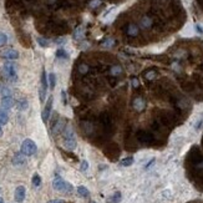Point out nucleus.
<instances>
[{
	"instance_id": "20e7f679",
	"label": "nucleus",
	"mask_w": 203,
	"mask_h": 203,
	"mask_svg": "<svg viewBox=\"0 0 203 203\" xmlns=\"http://www.w3.org/2000/svg\"><path fill=\"white\" fill-rule=\"evenodd\" d=\"M3 71L5 73L6 79H9L10 81H16L17 80V76H16V69H15V65L11 64V62H6L4 64L3 66Z\"/></svg>"
},
{
	"instance_id": "7c9ffc66",
	"label": "nucleus",
	"mask_w": 203,
	"mask_h": 203,
	"mask_svg": "<svg viewBox=\"0 0 203 203\" xmlns=\"http://www.w3.org/2000/svg\"><path fill=\"white\" fill-rule=\"evenodd\" d=\"M38 41H39V44H40L41 46H44V47L49 45V41H47V40H45V39H43V38H39V39H38Z\"/></svg>"
},
{
	"instance_id": "2f4dec72",
	"label": "nucleus",
	"mask_w": 203,
	"mask_h": 203,
	"mask_svg": "<svg viewBox=\"0 0 203 203\" xmlns=\"http://www.w3.org/2000/svg\"><path fill=\"white\" fill-rule=\"evenodd\" d=\"M155 75H156V72H155V71H151V72H147L145 77H146V79H148V80H152V79L155 77Z\"/></svg>"
},
{
	"instance_id": "39448f33",
	"label": "nucleus",
	"mask_w": 203,
	"mask_h": 203,
	"mask_svg": "<svg viewBox=\"0 0 203 203\" xmlns=\"http://www.w3.org/2000/svg\"><path fill=\"white\" fill-rule=\"evenodd\" d=\"M52 102H54V97L50 96L46 101V105H45V108H44V111H43V121L44 122H47L49 121V117H50V114H51V108H52Z\"/></svg>"
},
{
	"instance_id": "c9c22d12",
	"label": "nucleus",
	"mask_w": 203,
	"mask_h": 203,
	"mask_svg": "<svg viewBox=\"0 0 203 203\" xmlns=\"http://www.w3.org/2000/svg\"><path fill=\"white\" fill-rule=\"evenodd\" d=\"M196 29H197V31H198L199 34H203V29H202L199 25H196Z\"/></svg>"
},
{
	"instance_id": "ea45409f",
	"label": "nucleus",
	"mask_w": 203,
	"mask_h": 203,
	"mask_svg": "<svg viewBox=\"0 0 203 203\" xmlns=\"http://www.w3.org/2000/svg\"><path fill=\"white\" fill-rule=\"evenodd\" d=\"M91 203H95V202H91Z\"/></svg>"
},
{
	"instance_id": "6e6552de",
	"label": "nucleus",
	"mask_w": 203,
	"mask_h": 203,
	"mask_svg": "<svg viewBox=\"0 0 203 203\" xmlns=\"http://www.w3.org/2000/svg\"><path fill=\"white\" fill-rule=\"evenodd\" d=\"M2 56L4 59H8V60H16L19 58V52L14 49H8V50H4L2 52Z\"/></svg>"
},
{
	"instance_id": "f03ea898",
	"label": "nucleus",
	"mask_w": 203,
	"mask_h": 203,
	"mask_svg": "<svg viewBox=\"0 0 203 203\" xmlns=\"http://www.w3.org/2000/svg\"><path fill=\"white\" fill-rule=\"evenodd\" d=\"M52 187L56 190V191H60V192H67L70 193L72 191V186L70 183L65 182L60 176H55L54 181H52Z\"/></svg>"
},
{
	"instance_id": "f704fd0d",
	"label": "nucleus",
	"mask_w": 203,
	"mask_h": 203,
	"mask_svg": "<svg viewBox=\"0 0 203 203\" xmlns=\"http://www.w3.org/2000/svg\"><path fill=\"white\" fill-rule=\"evenodd\" d=\"M47 203H65L62 199H51V201H49Z\"/></svg>"
},
{
	"instance_id": "cd10ccee",
	"label": "nucleus",
	"mask_w": 203,
	"mask_h": 203,
	"mask_svg": "<svg viewBox=\"0 0 203 203\" xmlns=\"http://www.w3.org/2000/svg\"><path fill=\"white\" fill-rule=\"evenodd\" d=\"M87 71H88V66H87L86 64H81V65L79 66V72L82 73V75H85Z\"/></svg>"
},
{
	"instance_id": "bb28decb",
	"label": "nucleus",
	"mask_w": 203,
	"mask_h": 203,
	"mask_svg": "<svg viewBox=\"0 0 203 203\" xmlns=\"http://www.w3.org/2000/svg\"><path fill=\"white\" fill-rule=\"evenodd\" d=\"M8 43V36L4 32H0V46H3Z\"/></svg>"
},
{
	"instance_id": "f257e3e1",
	"label": "nucleus",
	"mask_w": 203,
	"mask_h": 203,
	"mask_svg": "<svg viewBox=\"0 0 203 203\" xmlns=\"http://www.w3.org/2000/svg\"><path fill=\"white\" fill-rule=\"evenodd\" d=\"M64 145L67 150H75L76 148V140H75V135L70 126L65 127L64 130Z\"/></svg>"
},
{
	"instance_id": "c85d7f7f",
	"label": "nucleus",
	"mask_w": 203,
	"mask_h": 203,
	"mask_svg": "<svg viewBox=\"0 0 203 203\" xmlns=\"http://www.w3.org/2000/svg\"><path fill=\"white\" fill-rule=\"evenodd\" d=\"M82 38V28H79L75 31V39H81Z\"/></svg>"
},
{
	"instance_id": "f3484780",
	"label": "nucleus",
	"mask_w": 203,
	"mask_h": 203,
	"mask_svg": "<svg viewBox=\"0 0 203 203\" xmlns=\"http://www.w3.org/2000/svg\"><path fill=\"white\" fill-rule=\"evenodd\" d=\"M77 193H79L81 197H85V198L90 196L88 190H87L86 187H84V186H79V187H77Z\"/></svg>"
},
{
	"instance_id": "a211bd4d",
	"label": "nucleus",
	"mask_w": 203,
	"mask_h": 203,
	"mask_svg": "<svg viewBox=\"0 0 203 203\" xmlns=\"http://www.w3.org/2000/svg\"><path fill=\"white\" fill-rule=\"evenodd\" d=\"M133 163V157H127V158H123L121 162H120V164L121 166H123V167H128V166H131Z\"/></svg>"
},
{
	"instance_id": "9b49d317",
	"label": "nucleus",
	"mask_w": 203,
	"mask_h": 203,
	"mask_svg": "<svg viewBox=\"0 0 203 203\" xmlns=\"http://www.w3.org/2000/svg\"><path fill=\"white\" fill-rule=\"evenodd\" d=\"M65 120H59L56 123H54L52 125V133L54 135H58V133H60L61 131H64L65 130Z\"/></svg>"
},
{
	"instance_id": "a878e982",
	"label": "nucleus",
	"mask_w": 203,
	"mask_h": 203,
	"mask_svg": "<svg viewBox=\"0 0 203 203\" xmlns=\"http://www.w3.org/2000/svg\"><path fill=\"white\" fill-rule=\"evenodd\" d=\"M56 56H58L59 59H67V52H66L65 50L60 49V50H58V52H56Z\"/></svg>"
},
{
	"instance_id": "7ed1b4c3",
	"label": "nucleus",
	"mask_w": 203,
	"mask_h": 203,
	"mask_svg": "<svg viewBox=\"0 0 203 203\" xmlns=\"http://www.w3.org/2000/svg\"><path fill=\"white\" fill-rule=\"evenodd\" d=\"M36 150H38V147H36V143L32 141V140H25L23 143H21V152L25 155V156H32L36 153Z\"/></svg>"
},
{
	"instance_id": "9d476101",
	"label": "nucleus",
	"mask_w": 203,
	"mask_h": 203,
	"mask_svg": "<svg viewBox=\"0 0 203 203\" xmlns=\"http://www.w3.org/2000/svg\"><path fill=\"white\" fill-rule=\"evenodd\" d=\"M133 108L136 110L137 112H141V111H143L145 110V107H146V101L142 99V97H136L135 100H133Z\"/></svg>"
},
{
	"instance_id": "e433bc0d",
	"label": "nucleus",
	"mask_w": 203,
	"mask_h": 203,
	"mask_svg": "<svg viewBox=\"0 0 203 203\" xmlns=\"http://www.w3.org/2000/svg\"><path fill=\"white\" fill-rule=\"evenodd\" d=\"M132 85H133V87H137V86H138V81H137L136 79H133V80H132Z\"/></svg>"
},
{
	"instance_id": "6ab92c4d",
	"label": "nucleus",
	"mask_w": 203,
	"mask_h": 203,
	"mask_svg": "<svg viewBox=\"0 0 203 203\" xmlns=\"http://www.w3.org/2000/svg\"><path fill=\"white\" fill-rule=\"evenodd\" d=\"M111 73H112L114 76H118V75H121V73H122V67L118 66V65L112 66V67H111Z\"/></svg>"
},
{
	"instance_id": "1a4fd4ad",
	"label": "nucleus",
	"mask_w": 203,
	"mask_h": 203,
	"mask_svg": "<svg viewBox=\"0 0 203 203\" xmlns=\"http://www.w3.org/2000/svg\"><path fill=\"white\" fill-rule=\"evenodd\" d=\"M25 187L24 186H17L16 190H15V201L17 203H21L24 199H25Z\"/></svg>"
},
{
	"instance_id": "5701e85b",
	"label": "nucleus",
	"mask_w": 203,
	"mask_h": 203,
	"mask_svg": "<svg viewBox=\"0 0 203 203\" xmlns=\"http://www.w3.org/2000/svg\"><path fill=\"white\" fill-rule=\"evenodd\" d=\"M16 105H17V108H19L20 111H23V110H26V108H28V101H26V100H20Z\"/></svg>"
},
{
	"instance_id": "2eb2a0df",
	"label": "nucleus",
	"mask_w": 203,
	"mask_h": 203,
	"mask_svg": "<svg viewBox=\"0 0 203 203\" xmlns=\"http://www.w3.org/2000/svg\"><path fill=\"white\" fill-rule=\"evenodd\" d=\"M9 121V116L6 111H4L3 108H0V125H6Z\"/></svg>"
},
{
	"instance_id": "dca6fc26",
	"label": "nucleus",
	"mask_w": 203,
	"mask_h": 203,
	"mask_svg": "<svg viewBox=\"0 0 203 203\" xmlns=\"http://www.w3.org/2000/svg\"><path fill=\"white\" fill-rule=\"evenodd\" d=\"M0 96H2V97L11 96V92H10V90L6 86H2V85H0Z\"/></svg>"
},
{
	"instance_id": "393cba45",
	"label": "nucleus",
	"mask_w": 203,
	"mask_h": 203,
	"mask_svg": "<svg viewBox=\"0 0 203 203\" xmlns=\"http://www.w3.org/2000/svg\"><path fill=\"white\" fill-rule=\"evenodd\" d=\"M127 32H128V35H136L137 32H138V29H137V26L136 25H130L128 26V30H127Z\"/></svg>"
},
{
	"instance_id": "473e14b6",
	"label": "nucleus",
	"mask_w": 203,
	"mask_h": 203,
	"mask_svg": "<svg viewBox=\"0 0 203 203\" xmlns=\"http://www.w3.org/2000/svg\"><path fill=\"white\" fill-rule=\"evenodd\" d=\"M61 96H62V102L66 105V103H67V99H66V92H65L64 90L61 91Z\"/></svg>"
},
{
	"instance_id": "f8f14e48",
	"label": "nucleus",
	"mask_w": 203,
	"mask_h": 203,
	"mask_svg": "<svg viewBox=\"0 0 203 203\" xmlns=\"http://www.w3.org/2000/svg\"><path fill=\"white\" fill-rule=\"evenodd\" d=\"M24 156H25V155H24L23 152H20V153H15V156H14V158H13V163L16 164V166L24 164V163H25V157H24Z\"/></svg>"
},
{
	"instance_id": "58836bf2",
	"label": "nucleus",
	"mask_w": 203,
	"mask_h": 203,
	"mask_svg": "<svg viewBox=\"0 0 203 203\" xmlns=\"http://www.w3.org/2000/svg\"><path fill=\"white\" fill-rule=\"evenodd\" d=\"M0 203H3V198H0Z\"/></svg>"
},
{
	"instance_id": "ddd939ff",
	"label": "nucleus",
	"mask_w": 203,
	"mask_h": 203,
	"mask_svg": "<svg viewBox=\"0 0 203 203\" xmlns=\"http://www.w3.org/2000/svg\"><path fill=\"white\" fill-rule=\"evenodd\" d=\"M14 100L11 99V96H8V97H3L2 99V106L4 108H11L14 106Z\"/></svg>"
},
{
	"instance_id": "423d86ee",
	"label": "nucleus",
	"mask_w": 203,
	"mask_h": 203,
	"mask_svg": "<svg viewBox=\"0 0 203 203\" xmlns=\"http://www.w3.org/2000/svg\"><path fill=\"white\" fill-rule=\"evenodd\" d=\"M100 121L102 123V126L106 128V130H112V118L108 114L102 112L100 116Z\"/></svg>"
},
{
	"instance_id": "4c0bfd02",
	"label": "nucleus",
	"mask_w": 203,
	"mask_h": 203,
	"mask_svg": "<svg viewBox=\"0 0 203 203\" xmlns=\"http://www.w3.org/2000/svg\"><path fill=\"white\" fill-rule=\"evenodd\" d=\"M3 136V128H2V126H0V137Z\"/></svg>"
},
{
	"instance_id": "412c9836",
	"label": "nucleus",
	"mask_w": 203,
	"mask_h": 203,
	"mask_svg": "<svg viewBox=\"0 0 203 203\" xmlns=\"http://www.w3.org/2000/svg\"><path fill=\"white\" fill-rule=\"evenodd\" d=\"M32 184H34L35 187H39L40 184H41V178H40V176L38 173H35L32 176Z\"/></svg>"
},
{
	"instance_id": "aec40b11",
	"label": "nucleus",
	"mask_w": 203,
	"mask_h": 203,
	"mask_svg": "<svg viewBox=\"0 0 203 203\" xmlns=\"http://www.w3.org/2000/svg\"><path fill=\"white\" fill-rule=\"evenodd\" d=\"M151 24H152V20L150 19V17H147V16H145L143 19L141 20V25H142L145 29H146V28H150Z\"/></svg>"
},
{
	"instance_id": "c756f323",
	"label": "nucleus",
	"mask_w": 203,
	"mask_h": 203,
	"mask_svg": "<svg viewBox=\"0 0 203 203\" xmlns=\"http://www.w3.org/2000/svg\"><path fill=\"white\" fill-rule=\"evenodd\" d=\"M88 168V163H87V161H82L81 162V167H80V170L84 172V171H86Z\"/></svg>"
},
{
	"instance_id": "0eeeda50",
	"label": "nucleus",
	"mask_w": 203,
	"mask_h": 203,
	"mask_svg": "<svg viewBox=\"0 0 203 203\" xmlns=\"http://www.w3.org/2000/svg\"><path fill=\"white\" fill-rule=\"evenodd\" d=\"M46 90H47V80H46L45 70H43V73H41V88H40V100L41 101H44V99H45Z\"/></svg>"
},
{
	"instance_id": "72a5a7b5",
	"label": "nucleus",
	"mask_w": 203,
	"mask_h": 203,
	"mask_svg": "<svg viewBox=\"0 0 203 203\" xmlns=\"http://www.w3.org/2000/svg\"><path fill=\"white\" fill-rule=\"evenodd\" d=\"M153 163H155V158H152V160H151V161H150L148 163H147V166H146V167H145V170H148V168L151 167V166H152Z\"/></svg>"
},
{
	"instance_id": "4468645a",
	"label": "nucleus",
	"mask_w": 203,
	"mask_h": 203,
	"mask_svg": "<svg viewBox=\"0 0 203 203\" xmlns=\"http://www.w3.org/2000/svg\"><path fill=\"white\" fill-rule=\"evenodd\" d=\"M137 138L141 141V142H148L151 140V135L147 133L145 131H138L137 132Z\"/></svg>"
},
{
	"instance_id": "b1692460",
	"label": "nucleus",
	"mask_w": 203,
	"mask_h": 203,
	"mask_svg": "<svg viewBox=\"0 0 203 203\" xmlns=\"http://www.w3.org/2000/svg\"><path fill=\"white\" fill-rule=\"evenodd\" d=\"M49 82H50V87L54 88L55 85H56V76H55V73H50L49 75Z\"/></svg>"
},
{
	"instance_id": "4be33fe9",
	"label": "nucleus",
	"mask_w": 203,
	"mask_h": 203,
	"mask_svg": "<svg viewBox=\"0 0 203 203\" xmlns=\"http://www.w3.org/2000/svg\"><path fill=\"white\" fill-rule=\"evenodd\" d=\"M121 202V193L120 192H116L112 197H111V199H110V203H120Z\"/></svg>"
}]
</instances>
